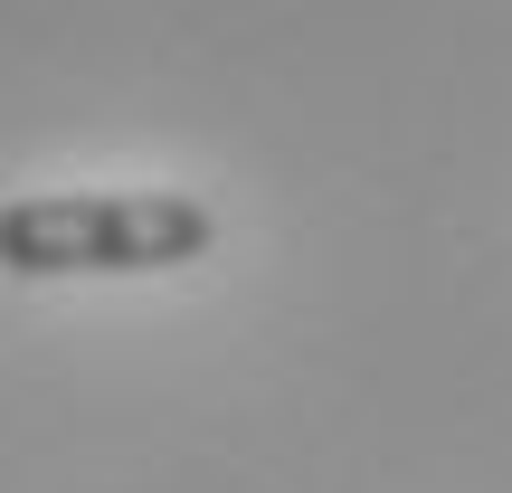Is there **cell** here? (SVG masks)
Wrapping results in <instances>:
<instances>
[{"mask_svg":"<svg viewBox=\"0 0 512 493\" xmlns=\"http://www.w3.org/2000/svg\"><path fill=\"white\" fill-rule=\"evenodd\" d=\"M219 247V209L190 190H29L0 209V275H162Z\"/></svg>","mask_w":512,"mask_h":493,"instance_id":"1","label":"cell"}]
</instances>
